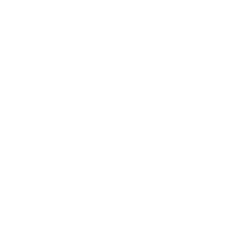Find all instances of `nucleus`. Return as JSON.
Masks as SVG:
<instances>
[]
</instances>
